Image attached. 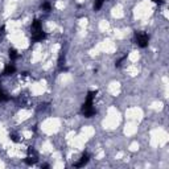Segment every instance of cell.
Segmentation results:
<instances>
[{
  "label": "cell",
  "mask_w": 169,
  "mask_h": 169,
  "mask_svg": "<svg viewBox=\"0 0 169 169\" xmlns=\"http://www.w3.org/2000/svg\"><path fill=\"white\" fill-rule=\"evenodd\" d=\"M95 94H96V91H89L87 93V96H86V100H85V103L82 105V114L85 115L86 118H93L95 115V109H94V106H93V100H94L95 98Z\"/></svg>",
  "instance_id": "obj_1"
},
{
  "label": "cell",
  "mask_w": 169,
  "mask_h": 169,
  "mask_svg": "<svg viewBox=\"0 0 169 169\" xmlns=\"http://www.w3.org/2000/svg\"><path fill=\"white\" fill-rule=\"evenodd\" d=\"M135 41L140 48H147V46H148V42H149V36L147 33H143V32H136Z\"/></svg>",
  "instance_id": "obj_2"
},
{
  "label": "cell",
  "mask_w": 169,
  "mask_h": 169,
  "mask_svg": "<svg viewBox=\"0 0 169 169\" xmlns=\"http://www.w3.org/2000/svg\"><path fill=\"white\" fill-rule=\"evenodd\" d=\"M37 153H36V151L32 148V147H29L28 148V156L27 159H24V163L27 165H34L36 163H37Z\"/></svg>",
  "instance_id": "obj_3"
},
{
  "label": "cell",
  "mask_w": 169,
  "mask_h": 169,
  "mask_svg": "<svg viewBox=\"0 0 169 169\" xmlns=\"http://www.w3.org/2000/svg\"><path fill=\"white\" fill-rule=\"evenodd\" d=\"M89 160H90V156H89L87 153H83V154L81 156L80 161L74 164V167H75V168H82V167H85V165L89 163Z\"/></svg>",
  "instance_id": "obj_4"
},
{
  "label": "cell",
  "mask_w": 169,
  "mask_h": 169,
  "mask_svg": "<svg viewBox=\"0 0 169 169\" xmlns=\"http://www.w3.org/2000/svg\"><path fill=\"white\" fill-rule=\"evenodd\" d=\"M46 37V33L44 31H38V32H36V33H32V40H33L34 42H38V41H42L44 38Z\"/></svg>",
  "instance_id": "obj_5"
},
{
  "label": "cell",
  "mask_w": 169,
  "mask_h": 169,
  "mask_svg": "<svg viewBox=\"0 0 169 169\" xmlns=\"http://www.w3.org/2000/svg\"><path fill=\"white\" fill-rule=\"evenodd\" d=\"M42 29V27H41V21L40 20H34L33 23H32L31 25V31H32V33H36V32H38V31H41Z\"/></svg>",
  "instance_id": "obj_6"
},
{
  "label": "cell",
  "mask_w": 169,
  "mask_h": 169,
  "mask_svg": "<svg viewBox=\"0 0 169 169\" xmlns=\"http://www.w3.org/2000/svg\"><path fill=\"white\" fill-rule=\"evenodd\" d=\"M15 71H16V67H15V65H12V63L7 65V66L4 67V75H11V74H15Z\"/></svg>",
  "instance_id": "obj_7"
},
{
  "label": "cell",
  "mask_w": 169,
  "mask_h": 169,
  "mask_svg": "<svg viewBox=\"0 0 169 169\" xmlns=\"http://www.w3.org/2000/svg\"><path fill=\"white\" fill-rule=\"evenodd\" d=\"M103 3H105V0H95L94 2V11H99L102 8Z\"/></svg>",
  "instance_id": "obj_8"
},
{
  "label": "cell",
  "mask_w": 169,
  "mask_h": 169,
  "mask_svg": "<svg viewBox=\"0 0 169 169\" xmlns=\"http://www.w3.org/2000/svg\"><path fill=\"white\" fill-rule=\"evenodd\" d=\"M41 9H44L45 12H49V11L52 9V5H50L49 2H44V3L41 4Z\"/></svg>",
  "instance_id": "obj_9"
},
{
  "label": "cell",
  "mask_w": 169,
  "mask_h": 169,
  "mask_svg": "<svg viewBox=\"0 0 169 169\" xmlns=\"http://www.w3.org/2000/svg\"><path fill=\"white\" fill-rule=\"evenodd\" d=\"M9 57H11V60H16V58H19V54H17V52L15 49H9Z\"/></svg>",
  "instance_id": "obj_10"
},
{
  "label": "cell",
  "mask_w": 169,
  "mask_h": 169,
  "mask_svg": "<svg viewBox=\"0 0 169 169\" xmlns=\"http://www.w3.org/2000/svg\"><path fill=\"white\" fill-rule=\"evenodd\" d=\"M4 100H8V96H7L5 93L0 89V102H4Z\"/></svg>",
  "instance_id": "obj_11"
},
{
  "label": "cell",
  "mask_w": 169,
  "mask_h": 169,
  "mask_svg": "<svg viewBox=\"0 0 169 169\" xmlns=\"http://www.w3.org/2000/svg\"><path fill=\"white\" fill-rule=\"evenodd\" d=\"M125 58H127V56H123V57H122V58H120L119 61H118L116 63H115V66H116V67H119V66H122V63H123V61H124Z\"/></svg>",
  "instance_id": "obj_12"
},
{
  "label": "cell",
  "mask_w": 169,
  "mask_h": 169,
  "mask_svg": "<svg viewBox=\"0 0 169 169\" xmlns=\"http://www.w3.org/2000/svg\"><path fill=\"white\" fill-rule=\"evenodd\" d=\"M5 34V27H2L0 28V40L3 38V36Z\"/></svg>",
  "instance_id": "obj_13"
},
{
  "label": "cell",
  "mask_w": 169,
  "mask_h": 169,
  "mask_svg": "<svg viewBox=\"0 0 169 169\" xmlns=\"http://www.w3.org/2000/svg\"><path fill=\"white\" fill-rule=\"evenodd\" d=\"M11 139H12L13 141H16V143L19 141V139H17V136H16V135H11Z\"/></svg>",
  "instance_id": "obj_14"
},
{
  "label": "cell",
  "mask_w": 169,
  "mask_h": 169,
  "mask_svg": "<svg viewBox=\"0 0 169 169\" xmlns=\"http://www.w3.org/2000/svg\"><path fill=\"white\" fill-rule=\"evenodd\" d=\"M153 2H154V3H157V4H161V3H163L164 0H153Z\"/></svg>",
  "instance_id": "obj_15"
}]
</instances>
